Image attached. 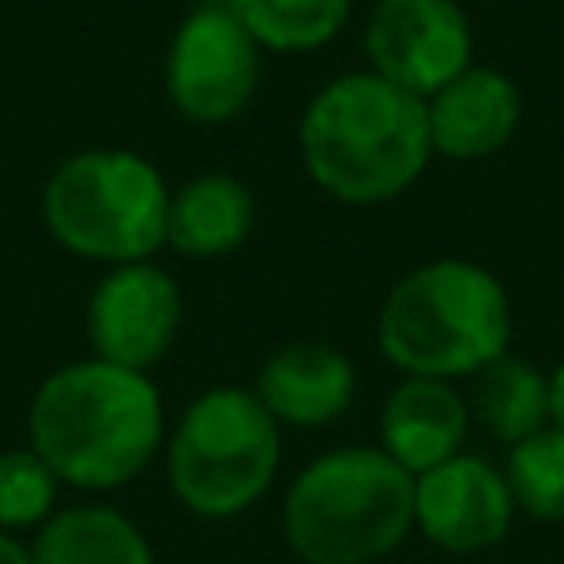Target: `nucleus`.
Returning a JSON list of instances; mask_svg holds the SVG:
<instances>
[{"label":"nucleus","mask_w":564,"mask_h":564,"mask_svg":"<svg viewBox=\"0 0 564 564\" xmlns=\"http://www.w3.org/2000/svg\"><path fill=\"white\" fill-rule=\"evenodd\" d=\"M511 520L516 502L507 476L480 454H454L414 476V529L449 555L498 546L511 533Z\"/></svg>","instance_id":"9d476101"},{"label":"nucleus","mask_w":564,"mask_h":564,"mask_svg":"<svg viewBox=\"0 0 564 564\" xmlns=\"http://www.w3.org/2000/svg\"><path fill=\"white\" fill-rule=\"evenodd\" d=\"M414 529V476L379 445L313 458L282 498V538L304 564H375Z\"/></svg>","instance_id":"20e7f679"},{"label":"nucleus","mask_w":564,"mask_h":564,"mask_svg":"<svg viewBox=\"0 0 564 564\" xmlns=\"http://www.w3.org/2000/svg\"><path fill=\"white\" fill-rule=\"evenodd\" d=\"M84 326H88V348L97 361L145 375L176 344L181 286L167 269L150 260L115 264L93 286Z\"/></svg>","instance_id":"1a4fd4ad"},{"label":"nucleus","mask_w":564,"mask_h":564,"mask_svg":"<svg viewBox=\"0 0 564 564\" xmlns=\"http://www.w3.org/2000/svg\"><path fill=\"white\" fill-rule=\"evenodd\" d=\"M35 564H154L145 533L115 507L79 502L53 511L31 546Z\"/></svg>","instance_id":"2eb2a0df"},{"label":"nucleus","mask_w":564,"mask_h":564,"mask_svg":"<svg viewBox=\"0 0 564 564\" xmlns=\"http://www.w3.org/2000/svg\"><path fill=\"white\" fill-rule=\"evenodd\" d=\"M467 410L494 441H502L511 449V445H520L524 436H533L551 423V414H546V375L529 357L502 352V357H494L489 366H480L471 375Z\"/></svg>","instance_id":"dca6fc26"},{"label":"nucleus","mask_w":564,"mask_h":564,"mask_svg":"<svg viewBox=\"0 0 564 564\" xmlns=\"http://www.w3.org/2000/svg\"><path fill=\"white\" fill-rule=\"evenodd\" d=\"M423 106H427L432 154L454 163H476L498 154L516 137L524 115L516 79L476 62L463 75H454L445 88H436Z\"/></svg>","instance_id":"9b49d317"},{"label":"nucleus","mask_w":564,"mask_h":564,"mask_svg":"<svg viewBox=\"0 0 564 564\" xmlns=\"http://www.w3.org/2000/svg\"><path fill=\"white\" fill-rule=\"evenodd\" d=\"M0 564H35V560H31V546H22L18 538L0 533Z\"/></svg>","instance_id":"412c9836"},{"label":"nucleus","mask_w":564,"mask_h":564,"mask_svg":"<svg viewBox=\"0 0 564 564\" xmlns=\"http://www.w3.org/2000/svg\"><path fill=\"white\" fill-rule=\"evenodd\" d=\"M427 159L432 137L423 97L375 70L335 75L300 115V163L335 203H392L423 176Z\"/></svg>","instance_id":"f257e3e1"},{"label":"nucleus","mask_w":564,"mask_h":564,"mask_svg":"<svg viewBox=\"0 0 564 564\" xmlns=\"http://www.w3.org/2000/svg\"><path fill=\"white\" fill-rule=\"evenodd\" d=\"M379 352L419 379H471L511 344V300L476 260H427L392 282L375 322Z\"/></svg>","instance_id":"7ed1b4c3"},{"label":"nucleus","mask_w":564,"mask_h":564,"mask_svg":"<svg viewBox=\"0 0 564 564\" xmlns=\"http://www.w3.org/2000/svg\"><path fill=\"white\" fill-rule=\"evenodd\" d=\"M471 410L445 379H419L405 375L379 410V449L410 476H423L427 467L463 454Z\"/></svg>","instance_id":"ddd939ff"},{"label":"nucleus","mask_w":564,"mask_h":564,"mask_svg":"<svg viewBox=\"0 0 564 564\" xmlns=\"http://www.w3.org/2000/svg\"><path fill=\"white\" fill-rule=\"evenodd\" d=\"M507 489L516 511L542 524H564V432L542 427L507 449Z\"/></svg>","instance_id":"a211bd4d"},{"label":"nucleus","mask_w":564,"mask_h":564,"mask_svg":"<svg viewBox=\"0 0 564 564\" xmlns=\"http://www.w3.org/2000/svg\"><path fill=\"white\" fill-rule=\"evenodd\" d=\"M546 414H551V427L564 432V361L546 375Z\"/></svg>","instance_id":"aec40b11"},{"label":"nucleus","mask_w":564,"mask_h":564,"mask_svg":"<svg viewBox=\"0 0 564 564\" xmlns=\"http://www.w3.org/2000/svg\"><path fill=\"white\" fill-rule=\"evenodd\" d=\"M167 181L132 150H79L53 167L40 194L57 247L101 264H137L163 247Z\"/></svg>","instance_id":"39448f33"},{"label":"nucleus","mask_w":564,"mask_h":564,"mask_svg":"<svg viewBox=\"0 0 564 564\" xmlns=\"http://www.w3.org/2000/svg\"><path fill=\"white\" fill-rule=\"evenodd\" d=\"M256 84H260V44L251 40L234 4L198 0L181 18L163 62V88L176 115L203 128L229 123L247 110Z\"/></svg>","instance_id":"0eeeda50"},{"label":"nucleus","mask_w":564,"mask_h":564,"mask_svg":"<svg viewBox=\"0 0 564 564\" xmlns=\"http://www.w3.org/2000/svg\"><path fill=\"white\" fill-rule=\"evenodd\" d=\"M361 44L379 79L423 101L471 66V22L458 0H375Z\"/></svg>","instance_id":"6e6552de"},{"label":"nucleus","mask_w":564,"mask_h":564,"mask_svg":"<svg viewBox=\"0 0 564 564\" xmlns=\"http://www.w3.org/2000/svg\"><path fill=\"white\" fill-rule=\"evenodd\" d=\"M163 445L176 502L203 520L242 516L269 494L282 463L278 423L247 388L198 392Z\"/></svg>","instance_id":"423d86ee"},{"label":"nucleus","mask_w":564,"mask_h":564,"mask_svg":"<svg viewBox=\"0 0 564 564\" xmlns=\"http://www.w3.org/2000/svg\"><path fill=\"white\" fill-rule=\"evenodd\" d=\"M256 401L273 414L282 427H326L335 423L357 392V370L352 361L317 339H295L278 348L260 375H256Z\"/></svg>","instance_id":"f8f14e48"},{"label":"nucleus","mask_w":564,"mask_h":564,"mask_svg":"<svg viewBox=\"0 0 564 564\" xmlns=\"http://www.w3.org/2000/svg\"><path fill=\"white\" fill-rule=\"evenodd\" d=\"M260 48L313 53L352 18V0H229Z\"/></svg>","instance_id":"f3484780"},{"label":"nucleus","mask_w":564,"mask_h":564,"mask_svg":"<svg viewBox=\"0 0 564 564\" xmlns=\"http://www.w3.org/2000/svg\"><path fill=\"white\" fill-rule=\"evenodd\" d=\"M251 225H256L251 189L229 172H203L167 198L163 247H172L189 260H212V256L238 251L247 242Z\"/></svg>","instance_id":"4468645a"},{"label":"nucleus","mask_w":564,"mask_h":564,"mask_svg":"<svg viewBox=\"0 0 564 564\" xmlns=\"http://www.w3.org/2000/svg\"><path fill=\"white\" fill-rule=\"evenodd\" d=\"M26 441L75 489H119L163 445V401L141 370L110 361L57 366L31 397Z\"/></svg>","instance_id":"f03ea898"},{"label":"nucleus","mask_w":564,"mask_h":564,"mask_svg":"<svg viewBox=\"0 0 564 564\" xmlns=\"http://www.w3.org/2000/svg\"><path fill=\"white\" fill-rule=\"evenodd\" d=\"M57 476L26 445L0 454V529H35L57 511Z\"/></svg>","instance_id":"6ab92c4d"}]
</instances>
